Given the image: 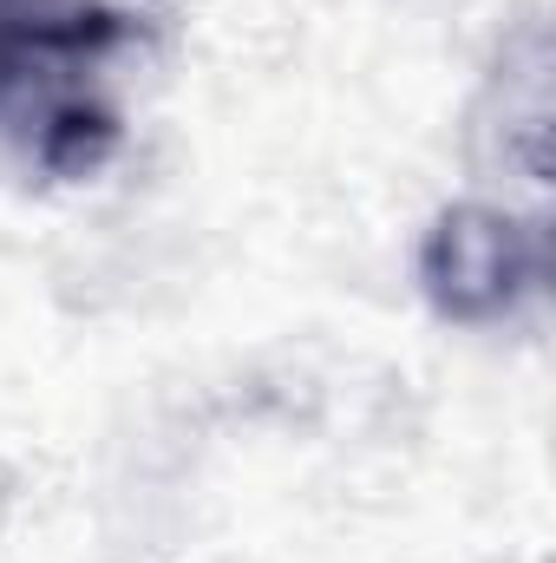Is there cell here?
Masks as SVG:
<instances>
[{"instance_id": "cell-1", "label": "cell", "mask_w": 556, "mask_h": 563, "mask_svg": "<svg viewBox=\"0 0 556 563\" xmlns=\"http://www.w3.org/2000/svg\"><path fill=\"white\" fill-rule=\"evenodd\" d=\"M425 276H432V295H438L452 314H491V308L511 301V288L524 282L518 230H511L504 217L458 210V217H445V230L432 236Z\"/></svg>"}]
</instances>
